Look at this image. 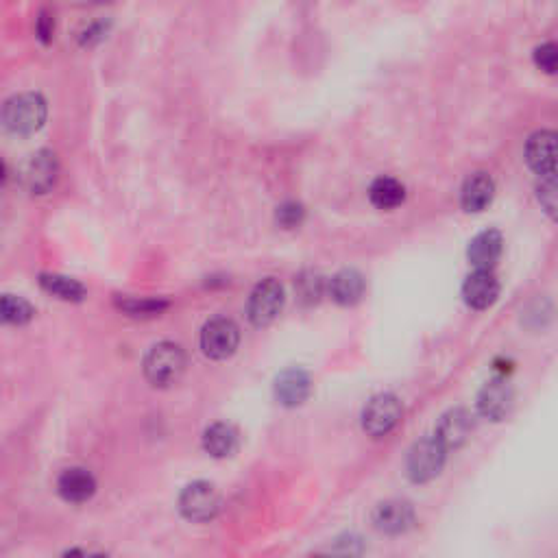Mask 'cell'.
Here are the masks:
<instances>
[{"instance_id": "6da1fadb", "label": "cell", "mask_w": 558, "mask_h": 558, "mask_svg": "<svg viewBox=\"0 0 558 558\" xmlns=\"http://www.w3.org/2000/svg\"><path fill=\"white\" fill-rule=\"evenodd\" d=\"M184 371L186 354L177 343H157L149 349V354L144 356V378L157 388L173 386L175 382H179Z\"/></svg>"}, {"instance_id": "7a4b0ae2", "label": "cell", "mask_w": 558, "mask_h": 558, "mask_svg": "<svg viewBox=\"0 0 558 558\" xmlns=\"http://www.w3.org/2000/svg\"><path fill=\"white\" fill-rule=\"evenodd\" d=\"M46 120V101L42 94L24 92L16 94L3 107V125L16 136H31Z\"/></svg>"}, {"instance_id": "3957f363", "label": "cell", "mask_w": 558, "mask_h": 558, "mask_svg": "<svg viewBox=\"0 0 558 558\" xmlns=\"http://www.w3.org/2000/svg\"><path fill=\"white\" fill-rule=\"evenodd\" d=\"M221 506H223L221 491L216 489V484L208 480L190 482L179 495L181 515H184L188 521H194V524L212 521L218 513H221Z\"/></svg>"}, {"instance_id": "277c9868", "label": "cell", "mask_w": 558, "mask_h": 558, "mask_svg": "<svg viewBox=\"0 0 558 558\" xmlns=\"http://www.w3.org/2000/svg\"><path fill=\"white\" fill-rule=\"evenodd\" d=\"M445 460H447L445 447L436 441L434 436H426V439H421L410 447L406 458L408 478L415 484H426L443 471Z\"/></svg>"}, {"instance_id": "5b68a950", "label": "cell", "mask_w": 558, "mask_h": 558, "mask_svg": "<svg viewBox=\"0 0 558 558\" xmlns=\"http://www.w3.org/2000/svg\"><path fill=\"white\" fill-rule=\"evenodd\" d=\"M402 415L404 408L397 395L380 393L371 397L365 410H362V430L373 436V439H382V436H388L397 428Z\"/></svg>"}, {"instance_id": "8992f818", "label": "cell", "mask_w": 558, "mask_h": 558, "mask_svg": "<svg viewBox=\"0 0 558 558\" xmlns=\"http://www.w3.org/2000/svg\"><path fill=\"white\" fill-rule=\"evenodd\" d=\"M59 173L57 155L48 149H40L31 155H27L18 168V179L20 186L31 192V194H46L55 186Z\"/></svg>"}, {"instance_id": "52a82bcc", "label": "cell", "mask_w": 558, "mask_h": 558, "mask_svg": "<svg viewBox=\"0 0 558 558\" xmlns=\"http://www.w3.org/2000/svg\"><path fill=\"white\" fill-rule=\"evenodd\" d=\"M286 293L284 286L273 277H266L262 282L251 290L249 303H247V317L256 327L271 325L279 312L284 308Z\"/></svg>"}, {"instance_id": "ba28073f", "label": "cell", "mask_w": 558, "mask_h": 558, "mask_svg": "<svg viewBox=\"0 0 558 558\" xmlns=\"http://www.w3.org/2000/svg\"><path fill=\"white\" fill-rule=\"evenodd\" d=\"M240 343L238 325L227 317L210 319L201 330V349L203 354L212 360H225L234 356Z\"/></svg>"}, {"instance_id": "9c48e42d", "label": "cell", "mask_w": 558, "mask_h": 558, "mask_svg": "<svg viewBox=\"0 0 558 558\" xmlns=\"http://www.w3.org/2000/svg\"><path fill=\"white\" fill-rule=\"evenodd\" d=\"M371 519L375 530L382 532V535L399 537L415 528L417 513H415V506H412L408 500H397V497H393V500H384L375 506Z\"/></svg>"}, {"instance_id": "30bf717a", "label": "cell", "mask_w": 558, "mask_h": 558, "mask_svg": "<svg viewBox=\"0 0 558 558\" xmlns=\"http://www.w3.org/2000/svg\"><path fill=\"white\" fill-rule=\"evenodd\" d=\"M515 406V388L504 375L489 380L478 393V412L489 421H504Z\"/></svg>"}, {"instance_id": "8fae6325", "label": "cell", "mask_w": 558, "mask_h": 558, "mask_svg": "<svg viewBox=\"0 0 558 558\" xmlns=\"http://www.w3.org/2000/svg\"><path fill=\"white\" fill-rule=\"evenodd\" d=\"M473 428H476V417L471 415V410L458 406L441 415L439 423H436L434 439L439 441L447 452L458 450V447H463L471 439Z\"/></svg>"}, {"instance_id": "7c38bea8", "label": "cell", "mask_w": 558, "mask_h": 558, "mask_svg": "<svg viewBox=\"0 0 558 558\" xmlns=\"http://www.w3.org/2000/svg\"><path fill=\"white\" fill-rule=\"evenodd\" d=\"M526 162L539 177L558 171V133L535 131L526 142Z\"/></svg>"}, {"instance_id": "4fadbf2b", "label": "cell", "mask_w": 558, "mask_h": 558, "mask_svg": "<svg viewBox=\"0 0 558 558\" xmlns=\"http://www.w3.org/2000/svg\"><path fill=\"white\" fill-rule=\"evenodd\" d=\"M310 391L312 380L303 369H286L275 378V399L286 408H297L306 404Z\"/></svg>"}, {"instance_id": "5bb4252c", "label": "cell", "mask_w": 558, "mask_h": 558, "mask_svg": "<svg viewBox=\"0 0 558 558\" xmlns=\"http://www.w3.org/2000/svg\"><path fill=\"white\" fill-rule=\"evenodd\" d=\"M465 303L473 310H487L500 297V282L493 271H473L463 284Z\"/></svg>"}, {"instance_id": "9a60e30c", "label": "cell", "mask_w": 558, "mask_h": 558, "mask_svg": "<svg viewBox=\"0 0 558 558\" xmlns=\"http://www.w3.org/2000/svg\"><path fill=\"white\" fill-rule=\"evenodd\" d=\"M504 238L497 229H487V232L478 234L469 242L467 256L469 262L476 266V271H493V266L497 264L502 256Z\"/></svg>"}, {"instance_id": "2e32d148", "label": "cell", "mask_w": 558, "mask_h": 558, "mask_svg": "<svg viewBox=\"0 0 558 558\" xmlns=\"http://www.w3.org/2000/svg\"><path fill=\"white\" fill-rule=\"evenodd\" d=\"M96 491V480L88 469L70 467L57 480V493L70 504L88 502Z\"/></svg>"}, {"instance_id": "e0dca14e", "label": "cell", "mask_w": 558, "mask_h": 558, "mask_svg": "<svg viewBox=\"0 0 558 558\" xmlns=\"http://www.w3.org/2000/svg\"><path fill=\"white\" fill-rule=\"evenodd\" d=\"M495 197V181L487 173H473L460 190V205L465 212H482Z\"/></svg>"}, {"instance_id": "ac0fdd59", "label": "cell", "mask_w": 558, "mask_h": 558, "mask_svg": "<svg viewBox=\"0 0 558 558\" xmlns=\"http://www.w3.org/2000/svg\"><path fill=\"white\" fill-rule=\"evenodd\" d=\"M330 295L338 306H356L365 295V277L356 269L338 271L330 282Z\"/></svg>"}, {"instance_id": "d6986e66", "label": "cell", "mask_w": 558, "mask_h": 558, "mask_svg": "<svg viewBox=\"0 0 558 558\" xmlns=\"http://www.w3.org/2000/svg\"><path fill=\"white\" fill-rule=\"evenodd\" d=\"M203 450L214 458H227L238 450V432L229 423H212L203 432Z\"/></svg>"}, {"instance_id": "ffe728a7", "label": "cell", "mask_w": 558, "mask_h": 558, "mask_svg": "<svg viewBox=\"0 0 558 558\" xmlns=\"http://www.w3.org/2000/svg\"><path fill=\"white\" fill-rule=\"evenodd\" d=\"M369 199L380 210H395L406 199V188L402 181L393 177H378L369 188Z\"/></svg>"}, {"instance_id": "44dd1931", "label": "cell", "mask_w": 558, "mask_h": 558, "mask_svg": "<svg viewBox=\"0 0 558 558\" xmlns=\"http://www.w3.org/2000/svg\"><path fill=\"white\" fill-rule=\"evenodd\" d=\"M40 284L46 290L64 301H81L86 297V286L77 279L66 277V275H55V273H42L40 275Z\"/></svg>"}, {"instance_id": "7402d4cb", "label": "cell", "mask_w": 558, "mask_h": 558, "mask_svg": "<svg viewBox=\"0 0 558 558\" xmlns=\"http://www.w3.org/2000/svg\"><path fill=\"white\" fill-rule=\"evenodd\" d=\"M35 308L27 299L16 295H3L0 299V317L9 325H24L33 319Z\"/></svg>"}, {"instance_id": "603a6c76", "label": "cell", "mask_w": 558, "mask_h": 558, "mask_svg": "<svg viewBox=\"0 0 558 558\" xmlns=\"http://www.w3.org/2000/svg\"><path fill=\"white\" fill-rule=\"evenodd\" d=\"M537 199L543 212L558 221V171L541 175L537 181Z\"/></svg>"}, {"instance_id": "cb8c5ba5", "label": "cell", "mask_w": 558, "mask_h": 558, "mask_svg": "<svg viewBox=\"0 0 558 558\" xmlns=\"http://www.w3.org/2000/svg\"><path fill=\"white\" fill-rule=\"evenodd\" d=\"M365 554V543L358 535H343L330 545V554L325 558H362Z\"/></svg>"}, {"instance_id": "d4e9b609", "label": "cell", "mask_w": 558, "mask_h": 558, "mask_svg": "<svg viewBox=\"0 0 558 558\" xmlns=\"http://www.w3.org/2000/svg\"><path fill=\"white\" fill-rule=\"evenodd\" d=\"M120 310H125L133 317H149V314H160L168 308V301L162 299H123L118 301Z\"/></svg>"}, {"instance_id": "484cf974", "label": "cell", "mask_w": 558, "mask_h": 558, "mask_svg": "<svg viewBox=\"0 0 558 558\" xmlns=\"http://www.w3.org/2000/svg\"><path fill=\"white\" fill-rule=\"evenodd\" d=\"M303 216H306V210H303V205L297 201H286L277 208V223L286 229L301 225Z\"/></svg>"}, {"instance_id": "4316f807", "label": "cell", "mask_w": 558, "mask_h": 558, "mask_svg": "<svg viewBox=\"0 0 558 558\" xmlns=\"http://www.w3.org/2000/svg\"><path fill=\"white\" fill-rule=\"evenodd\" d=\"M535 64L543 72H548V75H558V44L556 42L541 44L535 51Z\"/></svg>"}, {"instance_id": "83f0119b", "label": "cell", "mask_w": 558, "mask_h": 558, "mask_svg": "<svg viewBox=\"0 0 558 558\" xmlns=\"http://www.w3.org/2000/svg\"><path fill=\"white\" fill-rule=\"evenodd\" d=\"M321 288H323V284H321V279L317 275H310L308 279H299V295L306 303L319 301Z\"/></svg>"}, {"instance_id": "f1b7e54d", "label": "cell", "mask_w": 558, "mask_h": 558, "mask_svg": "<svg viewBox=\"0 0 558 558\" xmlns=\"http://www.w3.org/2000/svg\"><path fill=\"white\" fill-rule=\"evenodd\" d=\"M53 31H55V22H53V16L48 14V11L44 9L40 18H38V35H40V40L42 42H48L53 38Z\"/></svg>"}, {"instance_id": "f546056e", "label": "cell", "mask_w": 558, "mask_h": 558, "mask_svg": "<svg viewBox=\"0 0 558 558\" xmlns=\"http://www.w3.org/2000/svg\"><path fill=\"white\" fill-rule=\"evenodd\" d=\"M319 558H325V556H319Z\"/></svg>"}]
</instances>
